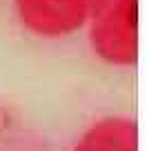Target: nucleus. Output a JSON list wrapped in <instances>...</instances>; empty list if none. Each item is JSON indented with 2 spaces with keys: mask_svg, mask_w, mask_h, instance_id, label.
I'll return each mask as SVG.
<instances>
[{
  "mask_svg": "<svg viewBox=\"0 0 147 151\" xmlns=\"http://www.w3.org/2000/svg\"><path fill=\"white\" fill-rule=\"evenodd\" d=\"M91 47L103 60L129 67L138 58V0H100L91 22Z\"/></svg>",
  "mask_w": 147,
  "mask_h": 151,
  "instance_id": "nucleus-1",
  "label": "nucleus"
},
{
  "mask_svg": "<svg viewBox=\"0 0 147 151\" xmlns=\"http://www.w3.org/2000/svg\"><path fill=\"white\" fill-rule=\"evenodd\" d=\"M98 5L100 0H16L20 22L29 31L47 38L76 31Z\"/></svg>",
  "mask_w": 147,
  "mask_h": 151,
  "instance_id": "nucleus-2",
  "label": "nucleus"
},
{
  "mask_svg": "<svg viewBox=\"0 0 147 151\" xmlns=\"http://www.w3.org/2000/svg\"><path fill=\"white\" fill-rule=\"evenodd\" d=\"M74 151H138V129L129 118H105L78 140Z\"/></svg>",
  "mask_w": 147,
  "mask_h": 151,
  "instance_id": "nucleus-3",
  "label": "nucleus"
}]
</instances>
